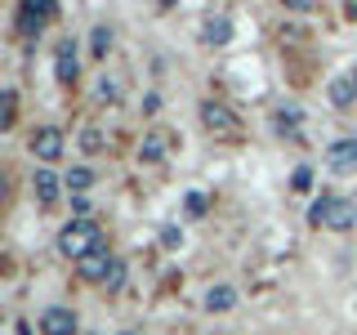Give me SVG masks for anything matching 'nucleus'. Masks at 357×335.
I'll use <instances>...</instances> for the list:
<instances>
[{
  "label": "nucleus",
  "mask_w": 357,
  "mask_h": 335,
  "mask_svg": "<svg viewBox=\"0 0 357 335\" xmlns=\"http://www.w3.org/2000/svg\"><path fill=\"white\" fill-rule=\"evenodd\" d=\"M81 322H76L72 308H45L40 313V335H76Z\"/></svg>",
  "instance_id": "nucleus-8"
},
{
  "label": "nucleus",
  "mask_w": 357,
  "mask_h": 335,
  "mask_svg": "<svg viewBox=\"0 0 357 335\" xmlns=\"http://www.w3.org/2000/svg\"><path fill=\"white\" fill-rule=\"evenodd\" d=\"M14 117H18V94L5 89V126H14Z\"/></svg>",
  "instance_id": "nucleus-22"
},
{
  "label": "nucleus",
  "mask_w": 357,
  "mask_h": 335,
  "mask_svg": "<svg viewBox=\"0 0 357 335\" xmlns=\"http://www.w3.org/2000/svg\"><path fill=\"white\" fill-rule=\"evenodd\" d=\"M81 152H89V156L103 152V130H98V126H85L81 130Z\"/></svg>",
  "instance_id": "nucleus-18"
},
{
  "label": "nucleus",
  "mask_w": 357,
  "mask_h": 335,
  "mask_svg": "<svg viewBox=\"0 0 357 335\" xmlns=\"http://www.w3.org/2000/svg\"><path fill=\"white\" fill-rule=\"evenodd\" d=\"M201 126L215 134V139H237V134H241V121L232 117L223 103H215V98H206V103H201Z\"/></svg>",
  "instance_id": "nucleus-3"
},
{
  "label": "nucleus",
  "mask_w": 357,
  "mask_h": 335,
  "mask_svg": "<svg viewBox=\"0 0 357 335\" xmlns=\"http://www.w3.org/2000/svg\"><path fill=\"white\" fill-rule=\"evenodd\" d=\"M161 156H165V134H148L139 143V161H161Z\"/></svg>",
  "instance_id": "nucleus-15"
},
{
  "label": "nucleus",
  "mask_w": 357,
  "mask_h": 335,
  "mask_svg": "<svg viewBox=\"0 0 357 335\" xmlns=\"http://www.w3.org/2000/svg\"><path fill=\"white\" fill-rule=\"evenodd\" d=\"M31 193H36V201L45 210L50 206H59V193H63V179L54 174V170H36V179H31Z\"/></svg>",
  "instance_id": "nucleus-10"
},
{
  "label": "nucleus",
  "mask_w": 357,
  "mask_h": 335,
  "mask_svg": "<svg viewBox=\"0 0 357 335\" xmlns=\"http://www.w3.org/2000/svg\"><path fill=\"white\" fill-rule=\"evenodd\" d=\"M107 290H121V286H126V264H121L116 260V268H112V273H107V282H103Z\"/></svg>",
  "instance_id": "nucleus-21"
},
{
  "label": "nucleus",
  "mask_w": 357,
  "mask_h": 335,
  "mask_svg": "<svg viewBox=\"0 0 357 335\" xmlns=\"http://www.w3.org/2000/svg\"><path fill=\"white\" fill-rule=\"evenodd\" d=\"M116 335H139V331H116Z\"/></svg>",
  "instance_id": "nucleus-26"
},
{
  "label": "nucleus",
  "mask_w": 357,
  "mask_h": 335,
  "mask_svg": "<svg viewBox=\"0 0 357 335\" xmlns=\"http://www.w3.org/2000/svg\"><path fill=\"white\" fill-rule=\"evenodd\" d=\"M326 94H331V103H335V107H349L353 98H357V85H353V76H335Z\"/></svg>",
  "instance_id": "nucleus-13"
},
{
  "label": "nucleus",
  "mask_w": 357,
  "mask_h": 335,
  "mask_svg": "<svg viewBox=\"0 0 357 335\" xmlns=\"http://www.w3.org/2000/svg\"><path fill=\"white\" fill-rule=\"evenodd\" d=\"M349 18H353V22H357V0H353V5H349Z\"/></svg>",
  "instance_id": "nucleus-24"
},
{
  "label": "nucleus",
  "mask_w": 357,
  "mask_h": 335,
  "mask_svg": "<svg viewBox=\"0 0 357 335\" xmlns=\"http://www.w3.org/2000/svg\"><path fill=\"white\" fill-rule=\"evenodd\" d=\"M308 219H312V223H326L331 232H349V228H357V206H353L349 197H331V193H321L317 201H312Z\"/></svg>",
  "instance_id": "nucleus-2"
},
{
  "label": "nucleus",
  "mask_w": 357,
  "mask_h": 335,
  "mask_svg": "<svg viewBox=\"0 0 357 335\" xmlns=\"http://www.w3.org/2000/svg\"><path fill=\"white\" fill-rule=\"evenodd\" d=\"M50 18H54L50 0H27V5H18V31H22V36H36Z\"/></svg>",
  "instance_id": "nucleus-4"
},
{
  "label": "nucleus",
  "mask_w": 357,
  "mask_h": 335,
  "mask_svg": "<svg viewBox=\"0 0 357 335\" xmlns=\"http://www.w3.org/2000/svg\"><path fill=\"white\" fill-rule=\"evenodd\" d=\"M326 165H331L335 174L357 170V139H335L331 148H326Z\"/></svg>",
  "instance_id": "nucleus-9"
},
{
  "label": "nucleus",
  "mask_w": 357,
  "mask_h": 335,
  "mask_svg": "<svg viewBox=\"0 0 357 335\" xmlns=\"http://www.w3.org/2000/svg\"><path fill=\"white\" fill-rule=\"evenodd\" d=\"M94 251H103V228H98L94 219H72L59 232V255H67V260L81 264L85 255H94Z\"/></svg>",
  "instance_id": "nucleus-1"
},
{
  "label": "nucleus",
  "mask_w": 357,
  "mask_h": 335,
  "mask_svg": "<svg viewBox=\"0 0 357 335\" xmlns=\"http://www.w3.org/2000/svg\"><path fill=\"white\" fill-rule=\"evenodd\" d=\"M349 76H353V85H357V67H353V72H349Z\"/></svg>",
  "instance_id": "nucleus-25"
},
{
  "label": "nucleus",
  "mask_w": 357,
  "mask_h": 335,
  "mask_svg": "<svg viewBox=\"0 0 357 335\" xmlns=\"http://www.w3.org/2000/svg\"><path fill=\"white\" fill-rule=\"evenodd\" d=\"M89 50L103 59V54L112 50V27H94V36H89Z\"/></svg>",
  "instance_id": "nucleus-19"
},
{
  "label": "nucleus",
  "mask_w": 357,
  "mask_h": 335,
  "mask_svg": "<svg viewBox=\"0 0 357 335\" xmlns=\"http://www.w3.org/2000/svg\"><path fill=\"white\" fill-rule=\"evenodd\" d=\"M72 193H85L89 184H94V170H85V165H76V170H67V179H63Z\"/></svg>",
  "instance_id": "nucleus-17"
},
{
  "label": "nucleus",
  "mask_w": 357,
  "mask_h": 335,
  "mask_svg": "<svg viewBox=\"0 0 357 335\" xmlns=\"http://www.w3.org/2000/svg\"><path fill=\"white\" fill-rule=\"evenodd\" d=\"M201 40H206V45H228V40H232L228 14H210L206 22H201Z\"/></svg>",
  "instance_id": "nucleus-11"
},
{
  "label": "nucleus",
  "mask_w": 357,
  "mask_h": 335,
  "mask_svg": "<svg viewBox=\"0 0 357 335\" xmlns=\"http://www.w3.org/2000/svg\"><path fill=\"white\" fill-rule=\"evenodd\" d=\"M188 215H192V219L206 215V197H201V193H188Z\"/></svg>",
  "instance_id": "nucleus-23"
},
{
  "label": "nucleus",
  "mask_w": 357,
  "mask_h": 335,
  "mask_svg": "<svg viewBox=\"0 0 357 335\" xmlns=\"http://www.w3.org/2000/svg\"><path fill=\"white\" fill-rule=\"evenodd\" d=\"M63 148H67V139H63L59 126H40L36 134H31V152H36L40 161H59Z\"/></svg>",
  "instance_id": "nucleus-6"
},
{
  "label": "nucleus",
  "mask_w": 357,
  "mask_h": 335,
  "mask_svg": "<svg viewBox=\"0 0 357 335\" xmlns=\"http://www.w3.org/2000/svg\"><path fill=\"white\" fill-rule=\"evenodd\" d=\"M290 188H295V193H308V188H312V170H308V165H299V170L290 174Z\"/></svg>",
  "instance_id": "nucleus-20"
},
{
  "label": "nucleus",
  "mask_w": 357,
  "mask_h": 335,
  "mask_svg": "<svg viewBox=\"0 0 357 335\" xmlns=\"http://www.w3.org/2000/svg\"><path fill=\"white\" fill-rule=\"evenodd\" d=\"M232 304H237V290L232 286H210L206 290V313H228Z\"/></svg>",
  "instance_id": "nucleus-12"
},
{
  "label": "nucleus",
  "mask_w": 357,
  "mask_h": 335,
  "mask_svg": "<svg viewBox=\"0 0 357 335\" xmlns=\"http://www.w3.org/2000/svg\"><path fill=\"white\" fill-rule=\"evenodd\" d=\"M112 268H116V255H112L107 246H103V251L85 255V260L76 264V277H81V282H107V273H112Z\"/></svg>",
  "instance_id": "nucleus-5"
},
{
  "label": "nucleus",
  "mask_w": 357,
  "mask_h": 335,
  "mask_svg": "<svg viewBox=\"0 0 357 335\" xmlns=\"http://www.w3.org/2000/svg\"><path fill=\"white\" fill-rule=\"evenodd\" d=\"M76 72H81V54H76V40L67 36V40H59V50H54V76H59L63 85H72Z\"/></svg>",
  "instance_id": "nucleus-7"
},
{
  "label": "nucleus",
  "mask_w": 357,
  "mask_h": 335,
  "mask_svg": "<svg viewBox=\"0 0 357 335\" xmlns=\"http://www.w3.org/2000/svg\"><path fill=\"white\" fill-rule=\"evenodd\" d=\"M277 130H282V134H295V130H299V107H295V103L277 107Z\"/></svg>",
  "instance_id": "nucleus-16"
},
{
  "label": "nucleus",
  "mask_w": 357,
  "mask_h": 335,
  "mask_svg": "<svg viewBox=\"0 0 357 335\" xmlns=\"http://www.w3.org/2000/svg\"><path fill=\"white\" fill-rule=\"evenodd\" d=\"M121 94H126V89H121L116 76H103V81L94 85V98H98V103H121Z\"/></svg>",
  "instance_id": "nucleus-14"
}]
</instances>
